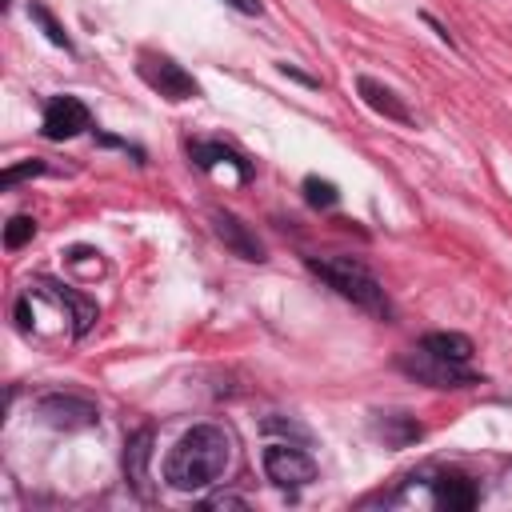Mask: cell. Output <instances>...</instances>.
I'll return each mask as SVG.
<instances>
[{"instance_id":"obj_1","label":"cell","mask_w":512,"mask_h":512,"mask_svg":"<svg viewBox=\"0 0 512 512\" xmlns=\"http://www.w3.org/2000/svg\"><path fill=\"white\" fill-rule=\"evenodd\" d=\"M232 464V436L220 424H192L164 456V480L176 492L212 488Z\"/></svg>"},{"instance_id":"obj_2","label":"cell","mask_w":512,"mask_h":512,"mask_svg":"<svg viewBox=\"0 0 512 512\" xmlns=\"http://www.w3.org/2000/svg\"><path fill=\"white\" fill-rule=\"evenodd\" d=\"M308 272L320 276L340 300H348L352 308L368 312L372 320H392V296L388 288L376 280V272L368 264H360L356 256H308Z\"/></svg>"},{"instance_id":"obj_3","label":"cell","mask_w":512,"mask_h":512,"mask_svg":"<svg viewBox=\"0 0 512 512\" xmlns=\"http://www.w3.org/2000/svg\"><path fill=\"white\" fill-rule=\"evenodd\" d=\"M136 76H140L156 96H164V100H172V104H180V100H196V96H200L196 76H192L184 64H176L172 56L152 52V48H144V52L136 56Z\"/></svg>"},{"instance_id":"obj_4","label":"cell","mask_w":512,"mask_h":512,"mask_svg":"<svg viewBox=\"0 0 512 512\" xmlns=\"http://www.w3.org/2000/svg\"><path fill=\"white\" fill-rule=\"evenodd\" d=\"M404 376H412L416 384H428V388H472V384H484V376H476L468 364H448V360H436L428 352H420L416 344L396 360Z\"/></svg>"},{"instance_id":"obj_5","label":"cell","mask_w":512,"mask_h":512,"mask_svg":"<svg viewBox=\"0 0 512 512\" xmlns=\"http://www.w3.org/2000/svg\"><path fill=\"white\" fill-rule=\"evenodd\" d=\"M260 460H264V476L284 492H300V488H308L316 480V460L296 444H280L276 440V444L264 448Z\"/></svg>"},{"instance_id":"obj_6","label":"cell","mask_w":512,"mask_h":512,"mask_svg":"<svg viewBox=\"0 0 512 512\" xmlns=\"http://www.w3.org/2000/svg\"><path fill=\"white\" fill-rule=\"evenodd\" d=\"M36 412L44 416V424L64 428V432H80V428H96L100 424V408L76 392H48L36 400Z\"/></svg>"},{"instance_id":"obj_7","label":"cell","mask_w":512,"mask_h":512,"mask_svg":"<svg viewBox=\"0 0 512 512\" xmlns=\"http://www.w3.org/2000/svg\"><path fill=\"white\" fill-rule=\"evenodd\" d=\"M92 128V112L80 96H52L44 104V116H40V132L44 140H72L80 132Z\"/></svg>"},{"instance_id":"obj_8","label":"cell","mask_w":512,"mask_h":512,"mask_svg":"<svg viewBox=\"0 0 512 512\" xmlns=\"http://www.w3.org/2000/svg\"><path fill=\"white\" fill-rule=\"evenodd\" d=\"M212 232L224 240V248L228 252H236L240 260H248V264H264L268 256H264V244L256 240V232L240 220V216H232V212H224V208H212Z\"/></svg>"},{"instance_id":"obj_9","label":"cell","mask_w":512,"mask_h":512,"mask_svg":"<svg viewBox=\"0 0 512 512\" xmlns=\"http://www.w3.org/2000/svg\"><path fill=\"white\" fill-rule=\"evenodd\" d=\"M432 500L436 508H448V512H468L480 504V488L472 476L456 472V468H444L432 476Z\"/></svg>"},{"instance_id":"obj_10","label":"cell","mask_w":512,"mask_h":512,"mask_svg":"<svg viewBox=\"0 0 512 512\" xmlns=\"http://www.w3.org/2000/svg\"><path fill=\"white\" fill-rule=\"evenodd\" d=\"M356 92H360V100L376 112V116H384V120H396V124H408V128H416V116H412V108L388 88V84H380L376 76H356Z\"/></svg>"},{"instance_id":"obj_11","label":"cell","mask_w":512,"mask_h":512,"mask_svg":"<svg viewBox=\"0 0 512 512\" xmlns=\"http://www.w3.org/2000/svg\"><path fill=\"white\" fill-rule=\"evenodd\" d=\"M152 444H156V432L144 424L128 436L124 444V480L132 484V492H140L148 500V460H152Z\"/></svg>"},{"instance_id":"obj_12","label":"cell","mask_w":512,"mask_h":512,"mask_svg":"<svg viewBox=\"0 0 512 512\" xmlns=\"http://www.w3.org/2000/svg\"><path fill=\"white\" fill-rule=\"evenodd\" d=\"M416 348L436 360H448V364H472V352H476L464 332H424L416 340Z\"/></svg>"},{"instance_id":"obj_13","label":"cell","mask_w":512,"mask_h":512,"mask_svg":"<svg viewBox=\"0 0 512 512\" xmlns=\"http://www.w3.org/2000/svg\"><path fill=\"white\" fill-rule=\"evenodd\" d=\"M188 156H192V160H196L200 168H216V164H232V168H236V172H240L244 180L252 176V164H248V160H244L240 152H232V148H224L220 140H192V144H188Z\"/></svg>"},{"instance_id":"obj_14","label":"cell","mask_w":512,"mask_h":512,"mask_svg":"<svg viewBox=\"0 0 512 512\" xmlns=\"http://www.w3.org/2000/svg\"><path fill=\"white\" fill-rule=\"evenodd\" d=\"M376 432H380L384 444H392V448H404V444L420 440V424H416L412 416H404V412H384V420H376Z\"/></svg>"},{"instance_id":"obj_15","label":"cell","mask_w":512,"mask_h":512,"mask_svg":"<svg viewBox=\"0 0 512 512\" xmlns=\"http://www.w3.org/2000/svg\"><path fill=\"white\" fill-rule=\"evenodd\" d=\"M28 16H32V20H36V24L44 28V36H48V40H52L56 48L72 52V36L64 32V24H60V20L52 16V8H48V4H40V0H28Z\"/></svg>"},{"instance_id":"obj_16","label":"cell","mask_w":512,"mask_h":512,"mask_svg":"<svg viewBox=\"0 0 512 512\" xmlns=\"http://www.w3.org/2000/svg\"><path fill=\"white\" fill-rule=\"evenodd\" d=\"M304 200L312 204V208H336L340 204V188L332 184V180H320V176H304Z\"/></svg>"},{"instance_id":"obj_17","label":"cell","mask_w":512,"mask_h":512,"mask_svg":"<svg viewBox=\"0 0 512 512\" xmlns=\"http://www.w3.org/2000/svg\"><path fill=\"white\" fill-rule=\"evenodd\" d=\"M32 236H36V220H32V216H12V220L4 224V248H8V252L24 248Z\"/></svg>"},{"instance_id":"obj_18","label":"cell","mask_w":512,"mask_h":512,"mask_svg":"<svg viewBox=\"0 0 512 512\" xmlns=\"http://www.w3.org/2000/svg\"><path fill=\"white\" fill-rule=\"evenodd\" d=\"M44 168H48L44 160H24V164H12V168H4L0 184H4V188H12V184H20V180H28V176H40Z\"/></svg>"},{"instance_id":"obj_19","label":"cell","mask_w":512,"mask_h":512,"mask_svg":"<svg viewBox=\"0 0 512 512\" xmlns=\"http://www.w3.org/2000/svg\"><path fill=\"white\" fill-rule=\"evenodd\" d=\"M248 500L244 496H232V492H216V496H208L204 500V508H244Z\"/></svg>"},{"instance_id":"obj_20","label":"cell","mask_w":512,"mask_h":512,"mask_svg":"<svg viewBox=\"0 0 512 512\" xmlns=\"http://www.w3.org/2000/svg\"><path fill=\"white\" fill-rule=\"evenodd\" d=\"M224 4H228V8H236L240 16H260V12H264V4H260V0H224Z\"/></svg>"},{"instance_id":"obj_21","label":"cell","mask_w":512,"mask_h":512,"mask_svg":"<svg viewBox=\"0 0 512 512\" xmlns=\"http://www.w3.org/2000/svg\"><path fill=\"white\" fill-rule=\"evenodd\" d=\"M420 20H424V24H428V28H432V32H436V36H440V40H444V44H448V48H456V40H452V36H448V28H444V24H440V20H436V16H428V12H424V16H420Z\"/></svg>"},{"instance_id":"obj_22","label":"cell","mask_w":512,"mask_h":512,"mask_svg":"<svg viewBox=\"0 0 512 512\" xmlns=\"http://www.w3.org/2000/svg\"><path fill=\"white\" fill-rule=\"evenodd\" d=\"M280 72H284V76H292V80H300V84H308V88H316V80H312V76H304V72H296L292 64H280Z\"/></svg>"}]
</instances>
